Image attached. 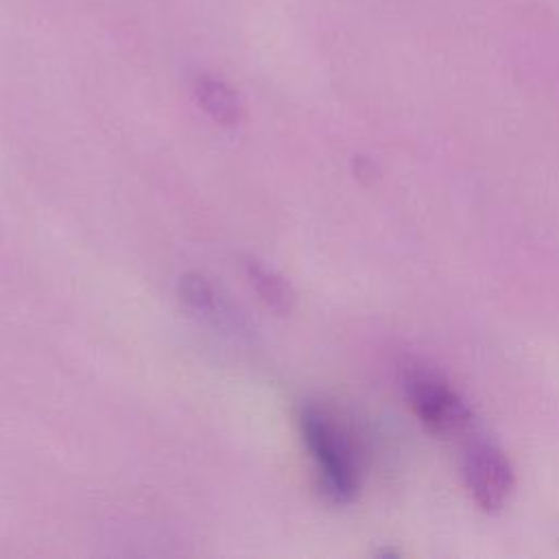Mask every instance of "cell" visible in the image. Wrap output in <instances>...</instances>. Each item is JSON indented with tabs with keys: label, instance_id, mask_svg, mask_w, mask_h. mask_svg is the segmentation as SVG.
Instances as JSON below:
<instances>
[{
	"label": "cell",
	"instance_id": "6da1fadb",
	"mask_svg": "<svg viewBox=\"0 0 559 559\" xmlns=\"http://www.w3.org/2000/svg\"><path fill=\"white\" fill-rule=\"evenodd\" d=\"M301 439L317 467L319 487L330 502H352L365 476L362 450L354 432L328 408L304 404L299 411Z\"/></svg>",
	"mask_w": 559,
	"mask_h": 559
},
{
	"label": "cell",
	"instance_id": "7a4b0ae2",
	"mask_svg": "<svg viewBox=\"0 0 559 559\" xmlns=\"http://www.w3.org/2000/svg\"><path fill=\"white\" fill-rule=\"evenodd\" d=\"M404 391L415 417L432 435L441 439H454L472 430V408L443 376L424 367H415L404 378Z\"/></svg>",
	"mask_w": 559,
	"mask_h": 559
},
{
	"label": "cell",
	"instance_id": "3957f363",
	"mask_svg": "<svg viewBox=\"0 0 559 559\" xmlns=\"http://www.w3.org/2000/svg\"><path fill=\"white\" fill-rule=\"evenodd\" d=\"M463 478L472 500L487 513L502 511L515 491V472L509 456L489 441H476L467 448Z\"/></svg>",
	"mask_w": 559,
	"mask_h": 559
},
{
	"label": "cell",
	"instance_id": "277c9868",
	"mask_svg": "<svg viewBox=\"0 0 559 559\" xmlns=\"http://www.w3.org/2000/svg\"><path fill=\"white\" fill-rule=\"evenodd\" d=\"M179 295L190 310H194L205 321L214 323L216 328L247 334L242 314H238V310L231 306V301L227 297H223L214 288V284L207 277H203L201 273L181 275Z\"/></svg>",
	"mask_w": 559,
	"mask_h": 559
},
{
	"label": "cell",
	"instance_id": "5b68a950",
	"mask_svg": "<svg viewBox=\"0 0 559 559\" xmlns=\"http://www.w3.org/2000/svg\"><path fill=\"white\" fill-rule=\"evenodd\" d=\"M194 98L201 109L223 127H234L242 118V103L236 90L214 74H201L194 81Z\"/></svg>",
	"mask_w": 559,
	"mask_h": 559
},
{
	"label": "cell",
	"instance_id": "8992f818",
	"mask_svg": "<svg viewBox=\"0 0 559 559\" xmlns=\"http://www.w3.org/2000/svg\"><path fill=\"white\" fill-rule=\"evenodd\" d=\"M247 269V277L251 282V286L258 290V295L262 297V301L273 308L275 312H286L290 308L293 295L288 284L284 282V277H280L273 269L264 266L258 260H249L245 264Z\"/></svg>",
	"mask_w": 559,
	"mask_h": 559
}]
</instances>
